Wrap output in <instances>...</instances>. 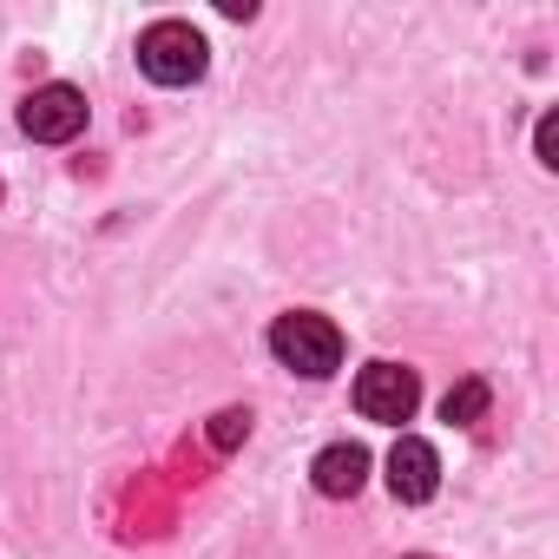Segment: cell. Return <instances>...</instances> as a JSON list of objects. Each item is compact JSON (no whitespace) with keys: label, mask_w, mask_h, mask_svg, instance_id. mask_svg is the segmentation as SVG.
<instances>
[{"label":"cell","mask_w":559,"mask_h":559,"mask_svg":"<svg viewBox=\"0 0 559 559\" xmlns=\"http://www.w3.org/2000/svg\"><path fill=\"white\" fill-rule=\"evenodd\" d=\"M204 67H211V47L191 21H152L139 34V73L152 86H191L204 80Z\"/></svg>","instance_id":"1"},{"label":"cell","mask_w":559,"mask_h":559,"mask_svg":"<svg viewBox=\"0 0 559 559\" xmlns=\"http://www.w3.org/2000/svg\"><path fill=\"white\" fill-rule=\"evenodd\" d=\"M270 356L297 369V376H336L343 362V330L317 310H290V317H276L270 323Z\"/></svg>","instance_id":"2"},{"label":"cell","mask_w":559,"mask_h":559,"mask_svg":"<svg viewBox=\"0 0 559 559\" xmlns=\"http://www.w3.org/2000/svg\"><path fill=\"white\" fill-rule=\"evenodd\" d=\"M21 132L40 145H67L86 132V93L80 86H40L21 99Z\"/></svg>","instance_id":"3"},{"label":"cell","mask_w":559,"mask_h":559,"mask_svg":"<svg viewBox=\"0 0 559 559\" xmlns=\"http://www.w3.org/2000/svg\"><path fill=\"white\" fill-rule=\"evenodd\" d=\"M415 402H421V382H415V369H402V362H369V369L356 376V408H362L369 421L402 428V421L415 415Z\"/></svg>","instance_id":"4"},{"label":"cell","mask_w":559,"mask_h":559,"mask_svg":"<svg viewBox=\"0 0 559 559\" xmlns=\"http://www.w3.org/2000/svg\"><path fill=\"white\" fill-rule=\"evenodd\" d=\"M389 487H395V500H408V507L435 500V487H441V454H435V441L402 435V441L389 448Z\"/></svg>","instance_id":"5"},{"label":"cell","mask_w":559,"mask_h":559,"mask_svg":"<svg viewBox=\"0 0 559 559\" xmlns=\"http://www.w3.org/2000/svg\"><path fill=\"white\" fill-rule=\"evenodd\" d=\"M310 480H317V493H330V500H356L362 480H369V448H362V441L323 448V454L310 461Z\"/></svg>","instance_id":"6"},{"label":"cell","mask_w":559,"mask_h":559,"mask_svg":"<svg viewBox=\"0 0 559 559\" xmlns=\"http://www.w3.org/2000/svg\"><path fill=\"white\" fill-rule=\"evenodd\" d=\"M487 402H493V395H487V382H480V376H467V382H454V389L441 395V421H454V428H474V421L487 415Z\"/></svg>","instance_id":"7"},{"label":"cell","mask_w":559,"mask_h":559,"mask_svg":"<svg viewBox=\"0 0 559 559\" xmlns=\"http://www.w3.org/2000/svg\"><path fill=\"white\" fill-rule=\"evenodd\" d=\"M533 152H539V165H559V112H546V119H539Z\"/></svg>","instance_id":"8"},{"label":"cell","mask_w":559,"mask_h":559,"mask_svg":"<svg viewBox=\"0 0 559 559\" xmlns=\"http://www.w3.org/2000/svg\"><path fill=\"white\" fill-rule=\"evenodd\" d=\"M211 435H217V448H230L237 435H250V415H243V408H230V415H217V428H211Z\"/></svg>","instance_id":"9"}]
</instances>
